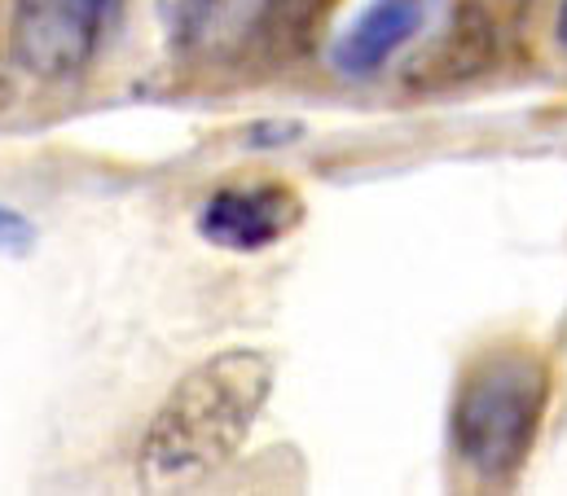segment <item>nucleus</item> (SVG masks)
<instances>
[{
  "mask_svg": "<svg viewBox=\"0 0 567 496\" xmlns=\"http://www.w3.org/2000/svg\"><path fill=\"white\" fill-rule=\"evenodd\" d=\"M274 391V361L256 348H229L194 365L154 409L137 453L150 488H181L220 471L251 435Z\"/></svg>",
  "mask_w": 567,
  "mask_h": 496,
  "instance_id": "nucleus-1",
  "label": "nucleus"
},
{
  "mask_svg": "<svg viewBox=\"0 0 567 496\" xmlns=\"http://www.w3.org/2000/svg\"><path fill=\"white\" fill-rule=\"evenodd\" d=\"M550 404V365L533 348H488L453 395V457L475 488H511Z\"/></svg>",
  "mask_w": 567,
  "mask_h": 496,
  "instance_id": "nucleus-2",
  "label": "nucleus"
},
{
  "mask_svg": "<svg viewBox=\"0 0 567 496\" xmlns=\"http://www.w3.org/2000/svg\"><path fill=\"white\" fill-rule=\"evenodd\" d=\"M102 22L106 0H13V62L35 80H71L93 62Z\"/></svg>",
  "mask_w": 567,
  "mask_h": 496,
  "instance_id": "nucleus-3",
  "label": "nucleus"
},
{
  "mask_svg": "<svg viewBox=\"0 0 567 496\" xmlns=\"http://www.w3.org/2000/svg\"><path fill=\"white\" fill-rule=\"evenodd\" d=\"M303 220L299 194L282 180H256V185H225L207 198L198 211V234L220 250L256 255V250L282 242Z\"/></svg>",
  "mask_w": 567,
  "mask_h": 496,
  "instance_id": "nucleus-4",
  "label": "nucleus"
},
{
  "mask_svg": "<svg viewBox=\"0 0 567 496\" xmlns=\"http://www.w3.org/2000/svg\"><path fill=\"white\" fill-rule=\"evenodd\" d=\"M269 0H176V44L189 58L220 62L265 31Z\"/></svg>",
  "mask_w": 567,
  "mask_h": 496,
  "instance_id": "nucleus-5",
  "label": "nucleus"
},
{
  "mask_svg": "<svg viewBox=\"0 0 567 496\" xmlns=\"http://www.w3.org/2000/svg\"><path fill=\"white\" fill-rule=\"evenodd\" d=\"M533 9H537V0H457L449 49H444L449 75H471V71L488 66Z\"/></svg>",
  "mask_w": 567,
  "mask_h": 496,
  "instance_id": "nucleus-6",
  "label": "nucleus"
},
{
  "mask_svg": "<svg viewBox=\"0 0 567 496\" xmlns=\"http://www.w3.org/2000/svg\"><path fill=\"white\" fill-rule=\"evenodd\" d=\"M423 18V4L419 0H379L357 27L352 35L334 49V66L348 71V75H370L379 71L419 27Z\"/></svg>",
  "mask_w": 567,
  "mask_h": 496,
  "instance_id": "nucleus-7",
  "label": "nucleus"
},
{
  "mask_svg": "<svg viewBox=\"0 0 567 496\" xmlns=\"http://www.w3.org/2000/svg\"><path fill=\"white\" fill-rule=\"evenodd\" d=\"M339 0H269V18H265V31L286 44V49H303L317 27L326 22V13L334 9Z\"/></svg>",
  "mask_w": 567,
  "mask_h": 496,
  "instance_id": "nucleus-8",
  "label": "nucleus"
},
{
  "mask_svg": "<svg viewBox=\"0 0 567 496\" xmlns=\"http://www.w3.org/2000/svg\"><path fill=\"white\" fill-rule=\"evenodd\" d=\"M27 242H31V225L18 211L0 207V250H27Z\"/></svg>",
  "mask_w": 567,
  "mask_h": 496,
  "instance_id": "nucleus-9",
  "label": "nucleus"
},
{
  "mask_svg": "<svg viewBox=\"0 0 567 496\" xmlns=\"http://www.w3.org/2000/svg\"><path fill=\"white\" fill-rule=\"evenodd\" d=\"M559 44L567 49V0H564V9H559Z\"/></svg>",
  "mask_w": 567,
  "mask_h": 496,
  "instance_id": "nucleus-10",
  "label": "nucleus"
}]
</instances>
